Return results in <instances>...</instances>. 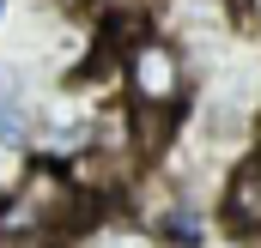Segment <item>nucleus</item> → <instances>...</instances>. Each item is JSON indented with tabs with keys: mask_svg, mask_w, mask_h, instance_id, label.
<instances>
[{
	"mask_svg": "<svg viewBox=\"0 0 261 248\" xmlns=\"http://www.w3.org/2000/svg\"><path fill=\"white\" fill-rule=\"evenodd\" d=\"M0 18H6V0H0Z\"/></svg>",
	"mask_w": 261,
	"mask_h": 248,
	"instance_id": "nucleus-8",
	"label": "nucleus"
},
{
	"mask_svg": "<svg viewBox=\"0 0 261 248\" xmlns=\"http://www.w3.org/2000/svg\"><path fill=\"white\" fill-rule=\"evenodd\" d=\"M0 97H6V73H0Z\"/></svg>",
	"mask_w": 261,
	"mask_h": 248,
	"instance_id": "nucleus-7",
	"label": "nucleus"
},
{
	"mask_svg": "<svg viewBox=\"0 0 261 248\" xmlns=\"http://www.w3.org/2000/svg\"><path fill=\"white\" fill-rule=\"evenodd\" d=\"M61 236H31V230H0V248H55Z\"/></svg>",
	"mask_w": 261,
	"mask_h": 248,
	"instance_id": "nucleus-6",
	"label": "nucleus"
},
{
	"mask_svg": "<svg viewBox=\"0 0 261 248\" xmlns=\"http://www.w3.org/2000/svg\"><path fill=\"white\" fill-rule=\"evenodd\" d=\"M225 224H231L237 236L261 242V151H255V158H243L237 176L225 182Z\"/></svg>",
	"mask_w": 261,
	"mask_h": 248,
	"instance_id": "nucleus-3",
	"label": "nucleus"
},
{
	"mask_svg": "<svg viewBox=\"0 0 261 248\" xmlns=\"http://www.w3.org/2000/svg\"><path fill=\"white\" fill-rule=\"evenodd\" d=\"M79 218V188L55 158L31 164L24 182L0 200V230H31V236H61Z\"/></svg>",
	"mask_w": 261,
	"mask_h": 248,
	"instance_id": "nucleus-1",
	"label": "nucleus"
},
{
	"mask_svg": "<svg viewBox=\"0 0 261 248\" xmlns=\"http://www.w3.org/2000/svg\"><path fill=\"white\" fill-rule=\"evenodd\" d=\"M85 248H158V242L140 236V230H103V236H91Z\"/></svg>",
	"mask_w": 261,
	"mask_h": 248,
	"instance_id": "nucleus-5",
	"label": "nucleus"
},
{
	"mask_svg": "<svg viewBox=\"0 0 261 248\" xmlns=\"http://www.w3.org/2000/svg\"><path fill=\"white\" fill-rule=\"evenodd\" d=\"M24 133H31V115H24V103L6 91V97H0V145H6V151H18V145H24Z\"/></svg>",
	"mask_w": 261,
	"mask_h": 248,
	"instance_id": "nucleus-4",
	"label": "nucleus"
},
{
	"mask_svg": "<svg viewBox=\"0 0 261 248\" xmlns=\"http://www.w3.org/2000/svg\"><path fill=\"white\" fill-rule=\"evenodd\" d=\"M122 85H128L134 115H146V121L176 115V109H182V91H189L182 55H176L164 37H134L128 55H122Z\"/></svg>",
	"mask_w": 261,
	"mask_h": 248,
	"instance_id": "nucleus-2",
	"label": "nucleus"
}]
</instances>
